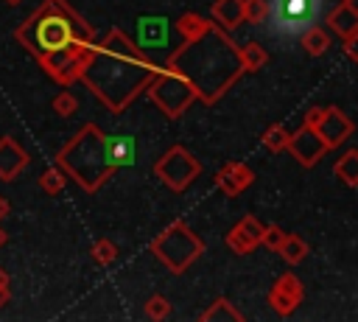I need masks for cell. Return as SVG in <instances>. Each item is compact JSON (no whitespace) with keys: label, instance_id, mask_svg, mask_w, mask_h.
<instances>
[{"label":"cell","instance_id":"30bf717a","mask_svg":"<svg viewBox=\"0 0 358 322\" xmlns=\"http://www.w3.org/2000/svg\"><path fill=\"white\" fill-rule=\"evenodd\" d=\"M285 151H291V157H294L302 168H313L330 148H327V143L319 137L316 129H310V126L302 123L294 134H288V146H285Z\"/></svg>","mask_w":358,"mask_h":322},{"label":"cell","instance_id":"8d00e7d4","mask_svg":"<svg viewBox=\"0 0 358 322\" xmlns=\"http://www.w3.org/2000/svg\"><path fill=\"white\" fill-rule=\"evenodd\" d=\"M6 283H8V272L0 266V286H6Z\"/></svg>","mask_w":358,"mask_h":322},{"label":"cell","instance_id":"44dd1931","mask_svg":"<svg viewBox=\"0 0 358 322\" xmlns=\"http://www.w3.org/2000/svg\"><path fill=\"white\" fill-rule=\"evenodd\" d=\"M238 56H241V64H243V73H255L260 67L268 64V50L260 45V42H246L238 48Z\"/></svg>","mask_w":358,"mask_h":322},{"label":"cell","instance_id":"9c48e42d","mask_svg":"<svg viewBox=\"0 0 358 322\" xmlns=\"http://www.w3.org/2000/svg\"><path fill=\"white\" fill-rule=\"evenodd\" d=\"M201 174V162L185 148V146H171L157 162H154V176L173 193H182L196 176Z\"/></svg>","mask_w":358,"mask_h":322},{"label":"cell","instance_id":"7c38bea8","mask_svg":"<svg viewBox=\"0 0 358 322\" xmlns=\"http://www.w3.org/2000/svg\"><path fill=\"white\" fill-rule=\"evenodd\" d=\"M313 129H316L319 137L327 143V148H336V146H341V143L352 134L355 123H352L336 104H330V106L322 109V118H319V123H316Z\"/></svg>","mask_w":358,"mask_h":322},{"label":"cell","instance_id":"5bb4252c","mask_svg":"<svg viewBox=\"0 0 358 322\" xmlns=\"http://www.w3.org/2000/svg\"><path fill=\"white\" fill-rule=\"evenodd\" d=\"M28 162H31L28 151H25L11 134L0 137V179H3V182L17 179V176L28 168Z\"/></svg>","mask_w":358,"mask_h":322},{"label":"cell","instance_id":"ffe728a7","mask_svg":"<svg viewBox=\"0 0 358 322\" xmlns=\"http://www.w3.org/2000/svg\"><path fill=\"white\" fill-rule=\"evenodd\" d=\"M199 319H201V322H241L243 314H241L227 297H218L215 302H210V308H207Z\"/></svg>","mask_w":358,"mask_h":322},{"label":"cell","instance_id":"7a4b0ae2","mask_svg":"<svg viewBox=\"0 0 358 322\" xmlns=\"http://www.w3.org/2000/svg\"><path fill=\"white\" fill-rule=\"evenodd\" d=\"M159 73V64L148 59L123 28H109L95 39L87 64L78 73V81L109 109L123 112Z\"/></svg>","mask_w":358,"mask_h":322},{"label":"cell","instance_id":"f35d334b","mask_svg":"<svg viewBox=\"0 0 358 322\" xmlns=\"http://www.w3.org/2000/svg\"><path fill=\"white\" fill-rule=\"evenodd\" d=\"M344 3H355V0H344Z\"/></svg>","mask_w":358,"mask_h":322},{"label":"cell","instance_id":"4316f807","mask_svg":"<svg viewBox=\"0 0 358 322\" xmlns=\"http://www.w3.org/2000/svg\"><path fill=\"white\" fill-rule=\"evenodd\" d=\"M235 227H238V230H241V232H243L255 246H260V238H263V227H266V224H263L257 216H243Z\"/></svg>","mask_w":358,"mask_h":322},{"label":"cell","instance_id":"d6a6232c","mask_svg":"<svg viewBox=\"0 0 358 322\" xmlns=\"http://www.w3.org/2000/svg\"><path fill=\"white\" fill-rule=\"evenodd\" d=\"M344 53H347L350 62H358V34L344 39Z\"/></svg>","mask_w":358,"mask_h":322},{"label":"cell","instance_id":"e0dca14e","mask_svg":"<svg viewBox=\"0 0 358 322\" xmlns=\"http://www.w3.org/2000/svg\"><path fill=\"white\" fill-rule=\"evenodd\" d=\"M299 45H302V50L308 53V56H324L327 53V48H330V34L316 22V25H310V28H305L302 34H299Z\"/></svg>","mask_w":358,"mask_h":322},{"label":"cell","instance_id":"836d02e7","mask_svg":"<svg viewBox=\"0 0 358 322\" xmlns=\"http://www.w3.org/2000/svg\"><path fill=\"white\" fill-rule=\"evenodd\" d=\"M322 109H324V106H310V109H308V112H305V120H302V123H305V126H310V129H313V126H316V123H319V118H322Z\"/></svg>","mask_w":358,"mask_h":322},{"label":"cell","instance_id":"52a82bcc","mask_svg":"<svg viewBox=\"0 0 358 322\" xmlns=\"http://www.w3.org/2000/svg\"><path fill=\"white\" fill-rule=\"evenodd\" d=\"M145 92H148V101H151L165 118H171V120H176L179 115H185V112L199 101V95H196V90L190 87V81L182 78L179 73L168 70V67H159V73L148 81Z\"/></svg>","mask_w":358,"mask_h":322},{"label":"cell","instance_id":"3957f363","mask_svg":"<svg viewBox=\"0 0 358 322\" xmlns=\"http://www.w3.org/2000/svg\"><path fill=\"white\" fill-rule=\"evenodd\" d=\"M162 67H168V70L179 73L182 78H187L190 87L196 90L199 101L207 104V106L221 101L224 92L243 76L238 45L232 42L229 31H224L215 22H210L193 39L179 42L165 56Z\"/></svg>","mask_w":358,"mask_h":322},{"label":"cell","instance_id":"74e56055","mask_svg":"<svg viewBox=\"0 0 358 322\" xmlns=\"http://www.w3.org/2000/svg\"><path fill=\"white\" fill-rule=\"evenodd\" d=\"M6 3H8V6H17V3H22V0H6Z\"/></svg>","mask_w":358,"mask_h":322},{"label":"cell","instance_id":"f1b7e54d","mask_svg":"<svg viewBox=\"0 0 358 322\" xmlns=\"http://www.w3.org/2000/svg\"><path fill=\"white\" fill-rule=\"evenodd\" d=\"M171 314V302H168V297H162V294H154V297H148V302H145V316L148 319H165Z\"/></svg>","mask_w":358,"mask_h":322},{"label":"cell","instance_id":"8fae6325","mask_svg":"<svg viewBox=\"0 0 358 322\" xmlns=\"http://www.w3.org/2000/svg\"><path fill=\"white\" fill-rule=\"evenodd\" d=\"M302 297H305V286H302V280H299L294 272L280 274V277L274 280V286L268 288V305H271L280 316H291V314L299 308Z\"/></svg>","mask_w":358,"mask_h":322},{"label":"cell","instance_id":"8992f818","mask_svg":"<svg viewBox=\"0 0 358 322\" xmlns=\"http://www.w3.org/2000/svg\"><path fill=\"white\" fill-rule=\"evenodd\" d=\"M327 11V0H266V20L277 36H294L316 25Z\"/></svg>","mask_w":358,"mask_h":322},{"label":"cell","instance_id":"ba28073f","mask_svg":"<svg viewBox=\"0 0 358 322\" xmlns=\"http://www.w3.org/2000/svg\"><path fill=\"white\" fill-rule=\"evenodd\" d=\"M131 42H134L148 59H154V56H168V53L182 42V36L176 34V25H173L165 14H143V17H137V22H134V36H131Z\"/></svg>","mask_w":358,"mask_h":322},{"label":"cell","instance_id":"603a6c76","mask_svg":"<svg viewBox=\"0 0 358 322\" xmlns=\"http://www.w3.org/2000/svg\"><path fill=\"white\" fill-rule=\"evenodd\" d=\"M210 22H213V20H207V17L196 14V11H185L173 25H176V34H179V36H182V42H185V39H193L196 34H201Z\"/></svg>","mask_w":358,"mask_h":322},{"label":"cell","instance_id":"2e32d148","mask_svg":"<svg viewBox=\"0 0 358 322\" xmlns=\"http://www.w3.org/2000/svg\"><path fill=\"white\" fill-rule=\"evenodd\" d=\"M210 17L224 31H235L243 22V0H215L210 6Z\"/></svg>","mask_w":358,"mask_h":322},{"label":"cell","instance_id":"7402d4cb","mask_svg":"<svg viewBox=\"0 0 358 322\" xmlns=\"http://www.w3.org/2000/svg\"><path fill=\"white\" fill-rule=\"evenodd\" d=\"M333 174H336L347 188H355V185H358V151H355V148H347V151L336 160Z\"/></svg>","mask_w":358,"mask_h":322},{"label":"cell","instance_id":"1f68e13d","mask_svg":"<svg viewBox=\"0 0 358 322\" xmlns=\"http://www.w3.org/2000/svg\"><path fill=\"white\" fill-rule=\"evenodd\" d=\"M282 238H285V230H282L280 224H268V227H263V238H260V244H263L266 249L277 252V246L282 244Z\"/></svg>","mask_w":358,"mask_h":322},{"label":"cell","instance_id":"f546056e","mask_svg":"<svg viewBox=\"0 0 358 322\" xmlns=\"http://www.w3.org/2000/svg\"><path fill=\"white\" fill-rule=\"evenodd\" d=\"M50 104H53V112H56V115H62V118L76 115V109H78V98H76L73 92H67V90H64V92H59Z\"/></svg>","mask_w":358,"mask_h":322},{"label":"cell","instance_id":"9a60e30c","mask_svg":"<svg viewBox=\"0 0 358 322\" xmlns=\"http://www.w3.org/2000/svg\"><path fill=\"white\" fill-rule=\"evenodd\" d=\"M324 25H327V31H333L338 39L355 36V34H358V6L341 0L338 6H333V8L324 11Z\"/></svg>","mask_w":358,"mask_h":322},{"label":"cell","instance_id":"6da1fadb","mask_svg":"<svg viewBox=\"0 0 358 322\" xmlns=\"http://www.w3.org/2000/svg\"><path fill=\"white\" fill-rule=\"evenodd\" d=\"M14 39L59 87H70L78 81L98 36L67 0H42L14 31Z\"/></svg>","mask_w":358,"mask_h":322},{"label":"cell","instance_id":"d4e9b609","mask_svg":"<svg viewBox=\"0 0 358 322\" xmlns=\"http://www.w3.org/2000/svg\"><path fill=\"white\" fill-rule=\"evenodd\" d=\"M67 185V176L59 171V168H45V174L39 176V188L48 193V196H59Z\"/></svg>","mask_w":358,"mask_h":322},{"label":"cell","instance_id":"ac0fdd59","mask_svg":"<svg viewBox=\"0 0 358 322\" xmlns=\"http://www.w3.org/2000/svg\"><path fill=\"white\" fill-rule=\"evenodd\" d=\"M277 255H280L288 266H296V263H302V260L308 258V241H305L302 235H296V232H285L282 244L277 246Z\"/></svg>","mask_w":358,"mask_h":322},{"label":"cell","instance_id":"d6986e66","mask_svg":"<svg viewBox=\"0 0 358 322\" xmlns=\"http://www.w3.org/2000/svg\"><path fill=\"white\" fill-rule=\"evenodd\" d=\"M112 143V157L117 162V168H129L137 160V140L129 134H109Z\"/></svg>","mask_w":358,"mask_h":322},{"label":"cell","instance_id":"5b68a950","mask_svg":"<svg viewBox=\"0 0 358 322\" xmlns=\"http://www.w3.org/2000/svg\"><path fill=\"white\" fill-rule=\"evenodd\" d=\"M151 255H157L173 274L187 272L204 252L201 235H196L185 221H171L154 241H151Z\"/></svg>","mask_w":358,"mask_h":322},{"label":"cell","instance_id":"277c9868","mask_svg":"<svg viewBox=\"0 0 358 322\" xmlns=\"http://www.w3.org/2000/svg\"><path fill=\"white\" fill-rule=\"evenodd\" d=\"M56 168L76 179L84 193H95L117 168L112 157L109 134H103L95 123H84L67 146L56 151Z\"/></svg>","mask_w":358,"mask_h":322},{"label":"cell","instance_id":"83f0119b","mask_svg":"<svg viewBox=\"0 0 358 322\" xmlns=\"http://www.w3.org/2000/svg\"><path fill=\"white\" fill-rule=\"evenodd\" d=\"M224 241H227V246H229L235 255H249V252L255 249V244H252V241H249L238 227H232V230L224 235Z\"/></svg>","mask_w":358,"mask_h":322},{"label":"cell","instance_id":"4fadbf2b","mask_svg":"<svg viewBox=\"0 0 358 322\" xmlns=\"http://www.w3.org/2000/svg\"><path fill=\"white\" fill-rule=\"evenodd\" d=\"M213 182H215V188H218L224 196L235 199V196H241V193L255 182V171H252L246 162L229 160V162H224V165L213 174Z\"/></svg>","mask_w":358,"mask_h":322},{"label":"cell","instance_id":"d590c367","mask_svg":"<svg viewBox=\"0 0 358 322\" xmlns=\"http://www.w3.org/2000/svg\"><path fill=\"white\" fill-rule=\"evenodd\" d=\"M6 244H8V232L0 227V246H6Z\"/></svg>","mask_w":358,"mask_h":322},{"label":"cell","instance_id":"cb8c5ba5","mask_svg":"<svg viewBox=\"0 0 358 322\" xmlns=\"http://www.w3.org/2000/svg\"><path fill=\"white\" fill-rule=\"evenodd\" d=\"M288 129L282 126V123H274V126H268L266 132H263V137H260V143H263V148L268 151V154H280V151H285V146H288Z\"/></svg>","mask_w":358,"mask_h":322},{"label":"cell","instance_id":"484cf974","mask_svg":"<svg viewBox=\"0 0 358 322\" xmlns=\"http://www.w3.org/2000/svg\"><path fill=\"white\" fill-rule=\"evenodd\" d=\"M92 260L98 263V266H112L115 260H117V246L109 241V238H98L95 244H92Z\"/></svg>","mask_w":358,"mask_h":322},{"label":"cell","instance_id":"4dcf8cb0","mask_svg":"<svg viewBox=\"0 0 358 322\" xmlns=\"http://www.w3.org/2000/svg\"><path fill=\"white\" fill-rule=\"evenodd\" d=\"M243 20L252 25L266 22V0H243Z\"/></svg>","mask_w":358,"mask_h":322},{"label":"cell","instance_id":"e575fe53","mask_svg":"<svg viewBox=\"0 0 358 322\" xmlns=\"http://www.w3.org/2000/svg\"><path fill=\"white\" fill-rule=\"evenodd\" d=\"M8 213H11V204H8V199H6V196H0V221H3Z\"/></svg>","mask_w":358,"mask_h":322}]
</instances>
